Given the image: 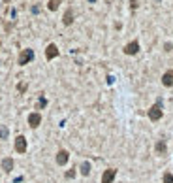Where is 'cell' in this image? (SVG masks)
<instances>
[{
  "instance_id": "14",
  "label": "cell",
  "mask_w": 173,
  "mask_h": 183,
  "mask_svg": "<svg viewBox=\"0 0 173 183\" xmlns=\"http://www.w3.org/2000/svg\"><path fill=\"white\" fill-rule=\"evenodd\" d=\"M8 134H10V130H8V127H0V140H6L8 138Z\"/></svg>"
},
{
  "instance_id": "13",
  "label": "cell",
  "mask_w": 173,
  "mask_h": 183,
  "mask_svg": "<svg viewBox=\"0 0 173 183\" xmlns=\"http://www.w3.org/2000/svg\"><path fill=\"white\" fill-rule=\"evenodd\" d=\"M81 174H83V176H89V174H90V163L85 161V163L81 164Z\"/></svg>"
},
{
  "instance_id": "19",
  "label": "cell",
  "mask_w": 173,
  "mask_h": 183,
  "mask_svg": "<svg viewBox=\"0 0 173 183\" xmlns=\"http://www.w3.org/2000/svg\"><path fill=\"white\" fill-rule=\"evenodd\" d=\"M130 6L136 10V8H137V0H130Z\"/></svg>"
},
{
  "instance_id": "11",
  "label": "cell",
  "mask_w": 173,
  "mask_h": 183,
  "mask_svg": "<svg viewBox=\"0 0 173 183\" xmlns=\"http://www.w3.org/2000/svg\"><path fill=\"white\" fill-rule=\"evenodd\" d=\"M154 149H156V153H158V155H166V151H167L166 140H158V142H156V145H154Z\"/></svg>"
},
{
  "instance_id": "17",
  "label": "cell",
  "mask_w": 173,
  "mask_h": 183,
  "mask_svg": "<svg viewBox=\"0 0 173 183\" xmlns=\"http://www.w3.org/2000/svg\"><path fill=\"white\" fill-rule=\"evenodd\" d=\"M66 177H68V179H73V177H76V168H73V170H68V172H66Z\"/></svg>"
},
{
  "instance_id": "6",
  "label": "cell",
  "mask_w": 173,
  "mask_h": 183,
  "mask_svg": "<svg viewBox=\"0 0 173 183\" xmlns=\"http://www.w3.org/2000/svg\"><path fill=\"white\" fill-rule=\"evenodd\" d=\"M68 158H70V153H68L66 149H60V151L57 153V164L64 166V164L68 163Z\"/></svg>"
},
{
  "instance_id": "18",
  "label": "cell",
  "mask_w": 173,
  "mask_h": 183,
  "mask_svg": "<svg viewBox=\"0 0 173 183\" xmlns=\"http://www.w3.org/2000/svg\"><path fill=\"white\" fill-rule=\"evenodd\" d=\"M45 104H47V100H45V98L41 96V98H40V102H38V108H43Z\"/></svg>"
},
{
  "instance_id": "9",
  "label": "cell",
  "mask_w": 173,
  "mask_h": 183,
  "mask_svg": "<svg viewBox=\"0 0 173 183\" xmlns=\"http://www.w3.org/2000/svg\"><path fill=\"white\" fill-rule=\"evenodd\" d=\"M13 166H15V163H13V158H11V157L2 158V170H4V172H11Z\"/></svg>"
},
{
  "instance_id": "4",
  "label": "cell",
  "mask_w": 173,
  "mask_h": 183,
  "mask_svg": "<svg viewBox=\"0 0 173 183\" xmlns=\"http://www.w3.org/2000/svg\"><path fill=\"white\" fill-rule=\"evenodd\" d=\"M115 176H117V170H115V168H109V170H106V172L102 174V183H113Z\"/></svg>"
},
{
  "instance_id": "8",
  "label": "cell",
  "mask_w": 173,
  "mask_h": 183,
  "mask_svg": "<svg viewBox=\"0 0 173 183\" xmlns=\"http://www.w3.org/2000/svg\"><path fill=\"white\" fill-rule=\"evenodd\" d=\"M137 51H139V43L137 42H130L126 47H124V53L126 55H136Z\"/></svg>"
},
{
  "instance_id": "5",
  "label": "cell",
  "mask_w": 173,
  "mask_h": 183,
  "mask_svg": "<svg viewBox=\"0 0 173 183\" xmlns=\"http://www.w3.org/2000/svg\"><path fill=\"white\" fill-rule=\"evenodd\" d=\"M40 123H41V115H40L38 111H32L30 115H28V125L32 128H36V127H40Z\"/></svg>"
},
{
  "instance_id": "1",
  "label": "cell",
  "mask_w": 173,
  "mask_h": 183,
  "mask_svg": "<svg viewBox=\"0 0 173 183\" xmlns=\"http://www.w3.org/2000/svg\"><path fill=\"white\" fill-rule=\"evenodd\" d=\"M32 59H34V51L32 49H23V53L19 55V64L24 66V64H28Z\"/></svg>"
},
{
  "instance_id": "16",
  "label": "cell",
  "mask_w": 173,
  "mask_h": 183,
  "mask_svg": "<svg viewBox=\"0 0 173 183\" xmlns=\"http://www.w3.org/2000/svg\"><path fill=\"white\" fill-rule=\"evenodd\" d=\"M162 181H164V183H173V176H171V172H166L164 177H162Z\"/></svg>"
},
{
  "instance_id": "15",
  "label": "cell",
  "mask_w": 173,
  "mask_h": 183,
  "mask_svg": "<svg viewBox=\"0 0 173 183\" xmlns=\"http://www.w3.org/2000/svg\"><path fill=\"white\" fill-rule=\"evenodd\" d=\"M58 4H60V2H58V0H49V4H47V8H49V10H51V11H55V10L58 8Z\"/></svg>"
},
{
  "instance_id": "10",
  "label": "cell",
  "mask_w": 173,
  "mask_h": 183,
  "mask_svg": "<svg viewBox=\"0 0 173 183\" xmlns=\"http://www.w3.org/2000/svg\"><path fill=\"white\" fill-rule=\"evenodd\" d=\"M162 83L166 87H173V70H167L164 76H162Z\"/></svg>"
},
{
  "instance_id": "7",
  "label": "cell",
  "mask_w": 173,
  "mask_h": 183,
  "mask_svg": "<svg viewBox=\"0 0 173 183\" xmlns=\"http://www.w3.org/2000/svg\"><path fill=\"white\" fill-rule=\"evenodd\" d=\"M57 55H58V47H57L55 43H49V45H47V49H45V57L51 60V59H55Z\"/></svg>"
},
{
  "instance_id": "2",
  "label": "cell",
  "mask_w": 173,
  "mask_h": 183,
  "mask_svg": "<svg viewBox=\"0 0 173 183\" xmlns=\"http://www.w3.org/2000/svg\"><path fill=\"white\" fill-rule=\"evenodd\" d=\"M149 119H151V121H158V119H162V108H160V102L154 104V106H151V109H149Z\"/></svg>"
},
{
  "instance_id": "12",
  "label": "cell",
  "mask_w": 173,
  "mask_h": 183,
  "mask_svg": "<svg viewBox=\"0 0 173 183\" xmlns=\"http://www.w3.org/2000/svg\"><path fill=\"white\" fill-rule=\"evenodd\" d=\"M62 21H64V25H71V21H73V13H71V10H66Z\"/></svg>"
},
{
  "instance_id": "3",
  "label": "cell",
  "mask_w": 173,
  "mask_h": 183,
  "mask_svg": "<svg viewBox=\"0 0 173 183\" xmlns=\"http://www.w3.org/2000/svg\"><path fill=\"white\" fill-rule=\"evenodd\" d=\"M15 151L19 155L27 153V138H24V136H17L15 138Z\"/></svg>"
}]
</instances>
